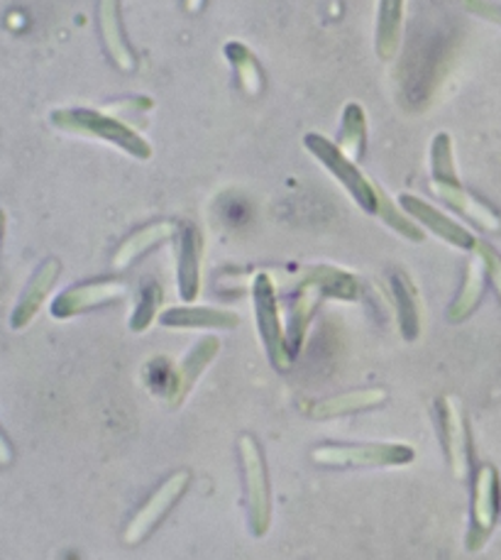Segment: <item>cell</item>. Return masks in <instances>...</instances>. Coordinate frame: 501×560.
<instances>
[{
	"mask_svg": "<svg viewBox=\"0 0 501 560\" xmlns=\"http://www.w3.org/2000/svg\"><path fill=\"white\" fill-rule=\"evenodd\" d=\"M125 294V284L116 279H101V282H86L79 287H71L61 292L55 304H51V316L55 318H71L83 311H91L103 304L116 302Z\"/></svg>",
	"mask_w": 501,
	"mask_h": 560,
	"instance_id": "cell-9",
	"label": "cell"
},
{
	"mask_svg": "<svg viewBox=\"0 0 501 560\" xmlns=\"http://www.w3.org/2000/svg\"><path fill=\"white\" fill-rule=\"evenodd\" d=\"M10 458H13V453H10V445L3 439V433H0V465H8Z\"/></svg>",
	"mask_w": 501,
	"mask_h": 560,
	"instance_id": "cell-31",
	"label": "cell"
},
{
	"mask_svg": "<svg viewBox=\"0 0 501 560\" xmlns=\"http://www.w3.org/2000/svg\"><path fill=\"white\" fill-rule=\"evenodd\" d=\"M499 3H501V0H499Z\"/></svg>",
	"mask_w": 501,
	"mask_h": 560,
	"instance_id": "cell-34",
	"label": "cell"
},
{
	"mask_svg": "<svg viewBox=\"0 0 501 560\" xmlns=\"http://www.w3.org/2000/svg\"><path fill=\"white\" fill-rule=\"evenodd\" d=\"M160 324L166 328H235L240 318L233 311L223 308L176 306L164 311L160 316Z\"/></svg>",
	"mask_w": 501,
	"mask_h": 560,
	"instance_id": "cell-17",
	"label": "cell"
},
{
	"mask_svg": "<svg viewBox=\"0 0 501 560\" xmlns=\"http://www.w3.org/2000/svg\"><path fill=\"white\" fill-rule=\"evenodd\" d=\"M304 148L316 158L323 167H326L336 179L346 186V191L352 196L362 211L377 213L380 211V186L372 184L368 176H364L358 164L340 152L336 142H330L326 135L321 132H308L304 135Z\"/></svg>",
	"mask_w": 501,
	"mask_h": 560,
	"instance_id": "cell-2",
	"label": "cell"
},
{
	"mask_svg": "<svg viewBox=\"0 0 501 560\" xmlns=\"http://www.w3.org/2000/svg\"><path fill=\"white\" fill-rule=\"evenodd\" d=\"M51 126L83 135V138H93L101 142H108L113 148L128 152L135 160H150L152 144L142 138V135L130 128L128 122L108 116V113L93 110V108H57L51 110Z\"/></svg>",
	"mask_w": 501,
	"mask_h": 560,
	"instance_id": "cell-1",
	"label": "cell"
},
{
	"mask_svg": "<svg viewBox=\"0 0 501 560\" xmlns=\"http://www.w3.org/2000/svg\"><path fill=\"white\" fill-rule=\"evenodd\" d=\"M485 284H487L485 259L475 250L473 259H469V265H467L465 282L461 287V292H457L453 306L447 308V318H451L453 324H461V320H465L479 306V302H482V296H485Z\"/></svg>",
	"mask_w": 501,
	"mask_h": 560,
	"instance_id": "cell-18",
	"label": "cell"
},
{
	"mask_svg": "<svg viewBox=\"0 0 501 560\" xmlns=\"http://www.w3.org/2000/svg\"><path fill=\"white\" fill-rule=\"evenodd\" d=\"M3 225H5V215L0 211V237H3Z\"/></svg>",
	"mask_w": 501,
	"mask_h": 560,
	"instance_id": "cell-33",
	"label": "cell"
},
{
	"mask_svg": "<svg viewBox=\"0 0 501 560\" xmlns=\"http://www.w3.org/2000/svg\"><path fill=\"white\" fill-rule=\"evenodd\" d=\"M313 463L328 468H386L409 465L416 453L406 443H364V445H321L311 453Z\"/></svg>",
	"mask_w": 501,
	"mask_h": 560,
	"instance_id": "cell-3",
	"label": "cell"
},
{
	"mask_svg": "<svg viewBox=\"0 0 501 560\" xmlns=\"http://www.w3.org/2000/svg\"><path fill=\"white\" fill-rule=\"evenodd\" d=\"M399 206L406 215H411L413 221H419L426 225L433 235L441 237V241L451 243L457 250H475L477 247V237L463 228L461 223H455L453 218H447L438 209H433L431 203H426L423 199L413 194H401L399 196Z\"/></svg>",
	"mask_w": 501,
	"mask_h": 560,
	"instance_id": "cell-8",
	"label": "cell"
},
{
	"mask_svg": "<svg viewBox=\"0 0 501 560\" xmlns=\"http://www.w3.org/2000/svg\"><path fill=\"white\" fill-rule=\"evenodd\" d=\"M431 189L443 199L451 209L461 211L469 221L477 223L482 231L489 233H499L501 231V218L494 209H489L485 201H479L477 196H473L469 191H465L461 184H443V182H431Z\"/></svg>",
	"mask_w": 501,
	"mask_h": 560,
	"instance_id": "cell-15",
	"label": "cell"
},
{
	"mask_svg": "<svg viewBox=\"0 0 501 560\" xmlns=\"http://www.w3.org/2000/svg\"><path fill=\"white\" fill-rule=\"evenodd\" d=\"M98 27H101L103 45H106L110 59L116 61V67H120L123 71H132L135 67H138V59H135L128 39H125V33H123L118 0H101L98 3Z\"/></svg>",
	"mask_w": 501,
	"mask_h": 560,
	"instance_id": "cell-16",
	"label": "cell"
},
{
	"mask_svg": "<svg viewBox=\"0 0 501 560\" xmlns=\"http://www.w3.org/2000/svg\"><path fill=\"white\" fill-rule=\"evenodd\" d=\"M377 215L384 218V223L394 228L396 233H401L404 237H409L413 243H421L423 241V231L419 225H416L409 215H406L401 209H396V206L386 199L384 191H380V211Z\"/></svg>",
	"mask_w": 501,
	"mask_h": 560,
	"instance_id": "cell-28",
	"label": "cell"
},
{
	"mask_svg": "<svg viewBox=\"0 0 501 560\" xmlns=\"http://www.w3.org/2000/svg\"><path fill=\"white\" fill-rule=\"evenodd\" d=\"M240 460H243V475H245V502H247V516L249 528L255 536H265L271 524V494H269V480L263 451L255 435H240Z\"/></svg>",
	"mask_w": 501,
	"mask_h": 560,
	"instance_id": "cell-4",
	"label": "cell"
},
{
	"mask_svg": "<svg viewBox=\"0 0 501 560\" xmlns=\"http://www.w3.org/2000/svg\"><path fill=\"white\" fill-rule=\"evenodd\" d=\"M404 30V0H380L377 10V35L374 47L382 59H394L401 45Z\"/></svg>",
	"mask_w": 501,
	"mask_h": 560,
	"instance_id": "cell-20",
	"label": "cell"
},
{
	"mask_svg": "<svg viewBox=\"0 0 501 560\" xmlns=\"http://www.w3.org/2000/svg\"><path fill=\"white\" fill-rule=\"evenodd\" d=\"M189 480H191V475L186 470L166 477V480L160 485V490H156L150 500L144 502L142 510L132 516L130 526L125 528V544H130V546L140 544L142 538L162 522L164 514L182 500L186 487H189Z\"/></svg>",
	"mask_w": 501,
	"mask_h": 560,
	"instance_id": "cell-7",
	"label": "cell"
},
{
	"mask_svg": "<svg viewBox=\"0 0 501 560\" xmlns=\"http://www.w3.org/2000/svg\"><path fill=\"white\" fill-rule=\"evenodd\" d=\"M203 3H206V0H184V5H186V10H189V13H198V10L203 8Z\"/></svg>",
	"mask_w": 501,
	"mask_h": 560,
	"instance_id": "cell-32",
	"label": "cell"
},
{
	"mask_svg": "<svg viewBox=\"0 0 501 560\" xmlns=\"http://www.w3.org/2000/svg\"><path fill=\"white\" fill-rule=\"evenodd\" d=\"M392 294L399 314V328L406 340H416L421 334V306L419 294H416L413 282L404 272L392 275Z\"/></svg>",
	"mask_w": 501,
	"mask_h": 560,
	"instance_id": "cell-19",
	"label": "cell"
},
{
	"mask_svg": "<svg viewBox=\"0 0 501 560\" xmlns=\"http://www.w3.org/2000/svg\"><path fill=\"white\" fill-rule=\"evenodd\" d=\"M218 350H221V340L213 338V336H206V338L198 340L189 355L182 360V365L176 368L174 375H172L170 392H166V397H170L172 407H179V404L186 399V394L194 389L198 377L203 375V370L211 365L213 358L218 355Z\"/></svg>",
	"mask_w": 501,
	"mask_h": 560,
	"instance_id": "cell-12",
	"label": "cell"
},
{
	"mask_svg": "<svg viewBox=\"0 0 501 560\" xmlns=\"http://www.w3.org/2000/svg\"><path fill=\"white\" fill-rule=\"evenodd\" d=\"M201 233L194 223L179 228V255H176V282L184 302H194L201 292Z\"/></svg>",
	"mask_w": 501,
	"mask_h": 560,
	"instance_id": "cell-11",
	"label": "cell"
},
{
	"mask_svg": "<svg viewBox=\"0 0 501 560\" xmlns=\"http://www.w3.org/2000/svg\"><path fill=\"white\" fill-rule=\"evenodd\" d=\"M253 302H255V316H257V328L259 336H263V343L267 348V355L271 365L279 370H287L291 365L284 328H281L279 320V308H277V292L275 282L267 272H259L253 282Z\"/></svg>",
	"mask_w": 501,
	"mask_h": 560,
	"instance_id": "cell-5",
	"label": "cell"
},
{
	"mask_svg": "<svg viewBox=\"0 0 501 560\" xmlns=\"http://www.w3.org/2000/svg\"><path fill=\"white\" fill-rule=\"evenodd\" d=\"M431 176L433 182L461 184L455 172V160H453V140L447 132H438L431 144Z\"/></svg>",
	"mask_w": 501,
	"mask_h": 560,
	"instance_id": "cell-26",
	"label": "cell"
},
{
	"mask_svg": "<svg viewBox=\"0 0 501 560\" xmlns=\"http://www.w3.org/2000/svg\"><path fill=\"white\" fill-rule=\"evenodd\" d=\"M323 296H326V294H323L321 284H318L316 279H313V275L308 272V275L304 277V282L299 284V292H296L294 304H291L289 324H287V330H284L287 348H289V355H291V358L299 355L301 346H304L308 324H311L313 314H316V308H318Z\"/></svg>",
	"mask_w": 501,
	"mask_h": 560,
	"instance_id": "cell-13",
	"label": "cell"
},
{
	"mask_svg": "<svg viewBox=\"0 0 501 560\" xmlns=\"http://www.w3.org/2000/svg\"><path fill=\"white\" fill-rule=\"evenodd\" d=\"M475 250L482 255V259H485V267H487V279L489 282L494 284V289H497V294H499V299H501V257H499V253L494 250L492 245H487V243H479L477 241V247Z\"/></svg>",
	"mask_w": 501,
	"mask_h": 560,
	"instance_id": "cell-29",
	"label": "cell"
},
{
	"mask_svg": "<svg viewBox=\"0 0 501 560\" xmlns=\"http://www.w3.org/2000/svg\"><path fill=\"white\" fill-rule=\"evenodd\" d=\"M465 8L469 13H475L485 20H492V23L501 25V8L487 3V0H465Z\"/></svg>",
	"mask_w": 501,
	"mask_h": 560,
	"instance_id": "cell-30",
	"label": "cell"
},
{
	"mask_svg": "<svg viewBox=\"0 0 501 560\" xmlns=\"http://www.w3.org/2000/svg\"><path fill=\"white\" fill-rule=\"evenodd\" d=\"M336 144L352 162H358L362 158L364 148H368V118H364L360 103H348V106L342 108V126Z\"/></svg>",
	"mask_w": 501,
	"mask_h": 560,
	"instance_id": "cell-23",
	"label": "cell"
},
{
	"mask_svg": "<svg viewBox=\"0 0 501 560\" xmlns=\"http://www.w3.org/2000/svg\"><path fill=\"white\" fill-rule=\"evenodd\" d=\"M162 306V287L154 282V279H148L144 287L140 289V299L138 306H135L132 316H130V328L135 334H142L152 326V320L156 318V311Z\"/></svg>",
	"mask_w": 501,
	"mask_h": 560,
	"instance_id": "cell-27",
	"label": "cell"
},
{
	"mask_svg": "<svg viewBox=\"0 0 501 560\" xmlns=\"http://www.w3.org/2000/svg\"><path fill=\"white\" fill-rule=\"evenodd\" d=\"M225 57L231 61V67L235 69V77L240 81V86L247 93V96H259L265 89V74L257 65V57L249 51L245 45L231 43L225 45Z\"/></svg>",
	"mask_w": 501,
	"mask_h": 560,
	"instance_id": "cell-24",
	"label": "cell"
},
{
	"mask_svg": "<svg viewBox=\"0 0 501 560\" xmlns=\"http://www.w3.org/2000/svg\"><path fill=\"white\" fill-rule=\"evenodd\" d=\"M174 233H176V225L170 221H160V223L140 228L138 233H132L128 241L118 247L116 257H113V267L125 269L130 262H135V259L148 253L150 247L164 243L166 237H172Z\"/></svg>",
	"mask_w": 501,
	"mask_h": 560,
	"instance_id": "cell-21",
	"label": "cell"
},
{
	"mask_svg": "<svg viewBox=\"0 0 501 560\" xmlns=\"http://www.w3.org/2000/svg\"><path fill=\"white\" fill-rule=\"evenodd\" d=\"M311 275L321 284L323 294L326 296L342 299V302H354V299L360 296L358 279L348 272H342V269H338V267L321 265V267H313Z\"/></svg>",
	"mask_w": 501,
	"mask_h": 560,
	"instance_id": "cell-25",
	"label": "cell"
},
{
	"mask_svg": "<svg viewBox=\"0 0 501 560\" xmlns=\"http://www.w3.org/2000/svg\"><path fill=\"white\" fill-rule=\"evenodd\" d=\"M441 427H443V441L445 453L451 460L453 475L457 480H465L469 475V431L461 401L455 397L441 399Z\"/></svg>",
	"mask_w": 501,
	"mask_h": 560,
	"instance_id": "cell-10",
	"label": "cell"
},
{
	"mask_svg": "<svg viewBox=\"0 0 501 560\" xmlns=\"http://www.w3.org/2000/svg\"><path fill=\"white\" fill-rule=\"evenodd\" d=\"M59 272H61V265L55 257L45 259V262L37 267V272L27 282L23 296H20V302L13 311V318H10V326L20 330L37 316V311L42 308V304H45V299L51 292V287L57 284Z\"/></svg>",
	"mask_w": 501,
	"mask_h": 560,
	"instance_id": "cell-14",
	"label": "cell"
},
{
	"mask_svg": "<svg viewBox=\"0 0 501 560\" xmlns=\"http://www.w3.org/2000/svg\"><path fill=\"white\" fill-rule=\"evenodd\" d=\"M501 502V485H499V472L494 465L485 463L482 468L477 470L475 477V492H473V526H469L467 534V548L469 551H477L482 548L489 534L494 532L497 518H499V504Z\"/></svg>",
	"mask_w": 501,
	"mask_h": 560,
	"instance_id": "cell-6",
	"label": "cell"
},
{
	"mask_svg": "<svg viewBox=\"0 0 501 560\" xmlns=\"http://www.w3.org/2000/svg\"><path fill=\"white\" fill-rule=\"evenodd\" d=\"M386 399V392L374 387V389H360L352 394H340V397L326 399L313 407L311 417L313 419H333V417H346V413H358L364 409L380 407V404Z\"/></svg>",
	"mask_w": 501,
	"mask_h": 560,
	"instance_id": "cell-22",
	"label": "cell"
}]
</instances>
